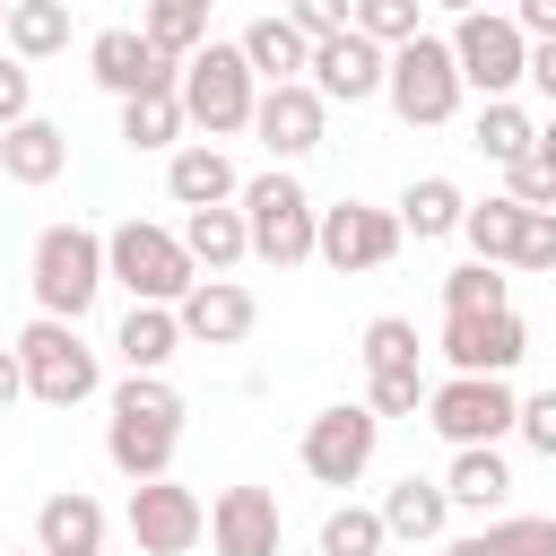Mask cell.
Wrapping results in <instances>:
<instances>
[{"mask_svg": "<svg viewBox=\"0 0 556 556\" xmlns=\"http://www.w3.org/2000/svg\"><path fill=\"white\" fill-rule=\"evenodd\" d=\"M104 460L139 486V478H165L174 469V443H182V391L165 374H122L113 400H104Z\"/></svg>", "mask_w": 556, "mask_h": 556, "instance_id": "cell-1", "label": "cell"}, {"mask_svg": "<svg viewBox=\"0 0 556 556\" xmlns=\"http://www.w3.org/2000/svg\"><path fill=\"white\" fill-rule=\"evenodd\" d=\"M26 287H35V313L87 321V304L113 287V269H104V235H96V226H78V217L43 226V235H35V252H26Z\"/></svg>", "mask_w": 556, "mask_h": 556, "instance_id": "cell-2", "label": "cell"}, {"mask_svg": "<svg viewBox=\"0 0 556 556\" xmlns=\"http://www.w3.org/2000/svg\"><path fill=\"white\" fill-rule=\"evenodd\" d=\"M104 269H113V287H130V304H182L200 287L182 226H156V217H122L104 235Z\"/></svg>", "mask_w": 556, "mask_h": 556, "instance_id": "cell-3", "label": "cell"}, {"mask_svg": "<svg viewBox=\"0 0 556 556\" xmlns=\"http://www.w3.org/2000/svg\"><path fill=\"white\" fill-rule=\"evenodd\" d=\"M174 96H182V113H191V130H200V139H235V130H252L261 78H252L243 43H217V35H208V43H200V52L182 61Z\"/></svg>", "mask_w": 556, "mask_h": 556, "instance_id": "cell-4", "label": "cell"}, {"mask_svg": "<svg viewBox=\"0 0 556 556\" xmlns=\"http://www.w3.org/2000/svg\"><path fill=\"white\" fill-rule=\"evenodd\" d=\"M235 208H243V226H252V261H269V269L313 261V243H321V208H313V191H304L287 165L252 174V182L235 191Z\"/></svg>", "mask_w": 556, "mask_h": 556, "instance_id": "cell-5", "label": "cell"}, {"mask_svg": "<svg viewBox=\"0 0 556 556\" xmlns=\"http://www.w3.org/2000/svg\"><path fill=\"white\" fill-rule=\"evenodd\" d=\"M17 365H26V400H43V408H78V400L104 391L96 348H87L78 321H61V313H35V321L17 330Z\"/></svg>", "mask_w": 556, "mask_h": 556, "instance_id": "cell-6", "label": "cell"}, {"mask_svg": "<svg viewBox=\"0 0 556 556\" xmlns=\"http://www.w3.org/2000/svg\"><path fill=\"white\" fill-rule=\"evenodd\" d=\"M460 96H469V78H460V61H452V35H408V43L391 52L382 104H391L408 130H434V122H452V113H460Z\"/></svg>", "mask_w": 556, "mask_h": 556, "instance_id": "cell-7", "label": "cell"}, {"mask_svg": "<svg viewBox=\"0 0 556 556\" xmlns=\"http://www.w3.org/2000/svg\"><path fill=\"white\" fill-rule=\"evenodd\" d=\"M426 426L460 452V443H504L513 426H521V391H513V374H443L434 391H426Z\"/></svg>", "mask_w": 556, "mask_h": 556, "instance_id": "cell-8", "label": "cell"}, {"mask_svg": "<svg viewBox=\"0 0 556 556\" xmlns=\"http://www.w3.org/2000/svg\"><path fill=\"white\" fill-rule=\"evenodd\" d=\"M374 452H382L374 400H330V408H313V417H304V443H295V460H304L313 486H356V478L374 469Z\"/></svg>", "mask_w": 556, "mask_h": 556, "instance_id": "cell-9", "label": "cell"}, {"mask_svg": "<svg viewBox=\"0 0 556 556\" xmlns=\"http://www.w3.org/2000/svg\"><path fill=\"white\" fill-rule=\"evenodd\" d=\"M452 61L478 96H513L530 78V35L513 9H469V17H452Z\"/></svg>", "mask_w": 556, "mask_h": 556, "instance_id": "cell-10", "label": "cell"}, {"mask_svg": "<svg viewBox=\"0 0 556 556\" xmlns=\"http://www.w3.org/2000/svg\"><path fill=\"white\" fill-rule=\"evenodd\" d=\"M400 243H408L400 208L339 200V208H321V243H313V261H330L339 278H365V269H391V261H400Z\"/></svg>", "mask_w": 556, "mask_h": 556, "instance_id": "cell-11", "label": "cell"}, {"mask_svg": "<svg viewBox=\"0 0 556 556\" xmlns=\"http://www.w3.org/2000/svg\"><path fill=\"white\" fill-rule=\"evenodd\" d=\"M122 521H130L139 556H191V547L208 539V504H200L191 486H174V469H165V478H139L130 504H122Z\"/></svg>", "mask_w": 556, "mask_h": 556, "instance_id": "cell-12", "label": "cell"}, {"mask_svg": "<svg viewBox=\"0 0 556 556\" xmlns=\"http://www.w3.org/2000/svg\"><path fill=\"white\" fill-rule=\"evenodd\" d=\"M252 139H261L278 165L313 156V148L330 139V96H321L313 78H278V87H261V104H252Z\"/></svg>", "mask_w": 556, "mask_h": 556, "instance_id": "cell-13", "label": "cell"}, {"mask_svg": "<svg viewBox=\"0 0 556 556\" xmlns=\"http://www.w3.org/2000/svg\"><path fill=\"white\" fill-rule=\"evenodd\" d=\"M530 356V321L513 304L495 313H443V365L452 374H513Z\"/></svg>", "mask_w": 556, "mask_h": 556, "instance_id": "cell-14", "label": "cell"}, {"mask_svg": "<svg viewBox=\"0 0 556 556\" xmlns=\"http://www.w3.org/2000/svg\"><path fill=\"white\" fill-rule=\"evenodd\" d=\"M87 78H96L104 96H148V87H174L182 61H174L165 43H148V26H104V35L87 43Z\"/></svg>", "mask_w": 556, "mask_h": 556, "instance_id": "cell-15", "label": "cell"}, {"mask_svg": "<svg viewBox=\"0 0 556 556\" xmlns=\"http://www.w3.org/2000/svg\"><path fill=\"white\" fill-rule=\"evenodd\" d=\"M330 104H374L382 96V78H391V43H374V35H356V26H339V35H321L313 43V70H304Z\"/></svg>", "mask_w": 556, "mask_h": 556, "instance_id": "cell-16", "label": "cell"}, {"mask_svg": "<svg viewBox=\"0 0 556 556\" xmlns=\"http://www.w3.org/2000/svg\"><path fill=\"white\" fill-rule=\"evenodd\" d=\"M208 547H217V556H278V547H287L278 495H269V486H217V504H208Z\"/></svg>", "mask_w": 556, "mask_h": 556, "instance_id": "cell-17", "label": "cell"}, {"mask_svg": "<svg viewBox=\"0 0 556 556\" xmlns=\"http://www.w3.org/2000/svg\"><path fill=\"white\" fill-rule=\"evenodd\" d=\"M174 313H182V339H191V348H243L252 321H261V295H252L243 278H200Z\"/></svg>", "mask_w": 556, "mask_h": 556, "instance_id": "cell-18", "label": "cell"}, {"mask_svg": "<svg viewBox=\"0 0 556 556\" xmlns=\"http://www.w3.org/2000/svg\"><path fill=\"white\" fill-rule=\"evenodd\" d=\"M243 191V174H235V156L217 148V139H182L174 156H165V200L174 208H217V200H235Z\"/></svg>", "mask_w": 556, "mask_h": 556, "instance_id": "cell-19", "label": "cell"}, {"mask_svg": "<svg viewBox=\"0 0 556 556\" xmlns=\"http://www.w3.org/2000/svg\"><path fill=\"white\" fill-rule=\"evenodd\" d=\"M61 165H70V130H61V122L26 113V122H9V130H0V174H9L17 191L61 182Z\"/></svg>", "mask_w": 556, "mask_h": 556, "instance_id": "cell-20", "label": "cell"}, {"mask_svg": "<svg viewBox=\"0 0 556 556\" xmlns=\"http://www.w3.org/2000/svg\"><path fill=\"white\" fill-rule=\"evenodd\" d=\"M182 348H191V339H182V313H174V304H130V313H122V330H113L122 374H165Z\"/></svg>", "mask_w": 556, "mask_h": 556, "instance_id": "cell-21", "label": "cell"}, {"mask_svg": "<svg viewBox=\"0 0 556 556\" xmlns=\"http://www.w3.org/2000/svg\"><path fill=\"white\" fill-rule=\"evenodd\" d=\"M443 495H452V513H504V504H513V460H504V443H460L452 469H443Z\"/></svg>", "mask_w": 556, "mask_h": 556, "instance_id": "cell-22", "label": "cell"}, {"mask_svg": "<svg viewBox=\"0 0 556 556\" xmlns=\"http://www.w3.org/2000/svg\"><path fill=\"white\" fill-rule=\"evenodd\" d=\"M35 547H43V556H87V547H104V504H96L87 486H52V495L35 504Z\"/></svg>", "mask_w": 556, "mask_h": 556, "instance_id": "cell-23", "label": "cell"}, {"mask_svg": "<svg viewBox=\"0 0 556 556\" xmlns=\"http://www.w3.org/2000/svg\"><path fill=\"white\" fill-rule=\"evenodd\" d=\"M235 43H243V61H252V78H261V87H278V78H304V70H313V35H304L287 9L252 17Z\"/></svg>", "mask_w": 556, "mask_h": 556, "instance_id": "cell-24", "label": "cell"}, {"mask_svg": "<svg viewBox=\"0 0 556 556\" xmlns=\"http://www.w3.org/2000/svg\"><path fill=\"white\" fill-rule=\"evenodd\" d=\"M382 530H391L400 547L443 539V530H452V495H443V478H400V486H382Z\"/></svg>", "mask_w": 556, "mask_h": 556, "instance_id": "cell-25", "label": "cell"}, {"mask_svg": "<svg viewBox=\"0 0 556 556\" xmlns=\"http://www.w3.org/2000/svg\"><path fill=\"white\" fill-rule=\"evenodd\" d=\"M182 243H191V261H200L208 278H226L235 261H252V226H243L235 200H217V208H182Z\"/></svg>", "mask_w": 556, "mask_h": 556, "instance_id": "cell-26", "label": "cell"}, {"mask_svg": "<svg viewBox=\"0 0 556 556\" xmlns=\"http://www.w3.org/2000/svg\"><path fill=\"white\" fill-rule=\"evenodd\" d=\"M460 217H469V191H460L452 174H417V182L400 191V226H408L417 243H434V235H460Z\"/></svg>", "mask_w": 556, "mask_h": 556, "instance_id": "cell-27", "label": "cell"}, {"mask_svg": "<svg viewBox=\"0 0 556 556\" xmlns=\"http://www.w3.org/2000/svg\"><path fill=\"white\" fill-rule=\"evenodd\" d=\"M182 130H191V113H182V96L174 87H148V96H122V139L148 156V148H182Z\"/></svg>", "mask_w": 556, "mask_h": 556, "instance_id": "cell-28", "label": "cell"}, {"mask_svg": "<svg viewBox=\"0 0 556 556\" xmlns=\"http://www.w3.org/2000/svg\"><path fill=\"white\" fill-rule=\"evenodd\" d=\"M17 61H52L70 52V0H9V35H0Z\"/></svg>", "mask_w": 556, "mask_h": 556, "instance_id": "cell-29", "label": "cell"}, {"mask_svg": "<svg viewBox=\"0 0 556 556\" xmlns=\"http://www.w3.org/2000/svg\"><path fill=\"white\" fill-rule=\"evenodd\" d=\"M208 17H217V0H139L148 43H165L174 61H191V52L208 43Z\"/></svg>", "mask_w": 556, "mask_h": 556, "instance_id": "cell-30", "label": "cell"}, {"mask_svg": "<svg viewBox=\"0 0 556 556\" xmlns=\"http://www.w3.org/2000/svg\"><path fill=\"white\" fill-rule=\"evenodd\" d=\"M521 217H530V208H521L513 191H495V200H469V217H460V235H469V252H478V261H504V269H513V243H521Z\"/></svg>", "mask_w": 556, "mask_h": 556, "instance_id": "cell-31", "label": "cell"}, {"mask_svg": "<svg viewBox=\"0 0 556 556\" xmlns=\"http://www.w3.org/2000/svg\"><path fill=\"white\" fill-rule=\"evenodd\" d=\"M469 139H478V148H486L495 165H513V156H530V148H539V122H530V113H521L513 96H486V104H478V130H469Z\"/></svg>", "mask_w": 556, "mask_h": 556, "instance_id": "cell-32", "label": "cell"}, {"mask_svg": "<svg viewBox=\"0 0 556 556\" xmlns=\"http://www.w3.org/2000/svg\"><path fill=\"white\" fill-rule=\"evenodd\" d=\"M495 304H513V287H504V261H460V269H443V313H495Z\"/></svg>", "mask_w": 556, "mask_h": 556, "instance_id": "cell-33", "label": "cell"}, {"mask_svg": "<svg viewBox=\"0 0 556 556\" xmlns=\"http://www.w3.org/2000/svg\"><path fill=\"white\" fill-rule=\"evenodd\" d=\"M391 530H382V504H339L321 521V556H382Z\"/></svg>", "mask_w": 556, "mask_h": 556, "instance_id": "cell-34", "label": "cell"}, {"mask_svg": "<svg viewBox=\"0 0 556 556\" xmlns=\"http://www.w3.org/2000/svg\"><path fill=\"white\" fill-rule=\"evenodd\" d=\"M478 547L486 556H556V521L547 513H486Z\"/></svg>", "mask_w": 556, "mask_h": 556, "instance_id": "cell-35", "label": "cell"}, {"mask_svg": "<svg viewBox=\"0 0 556 556\" xmlns=\"http://www.w3.org/2000/svg\"><path fill=\"white\" fill-rule=\"evenodd\" d=\"M356 356H365V374L417 365V321H400V313H374V321L356 330Z\"/></svg>", "mask_w": 556, "mask_h": 556, "instance_id": "cell-36", "label": "cell"}, {"mask_svg": "<svg viewBox=\"0 0 556 556\" xmlns=\"http://www.w3.org/2000/svg\"><path fill=\"white\" fill-rule=\"evenodd\" d=\"M356 35H374V43H408V35H426V0H356Z\"/></svg>", "mask_w": 556, "mask_h": 556, "instance_id": "cell-37", "label": "cell"}, {"mask_svg": "<svg viewBox=\"0 0 556 556\" xmlns=\"http://www.w3.org/2000/svg\"><path fill=\"white\" fill-rule=\"evenodd\" d=\"M426 391H434V382H426L417 365H391V374H365V400H374V417H417V408H426Z\"/></svg>", "mask_w": 556, "mask_h": 556, "instance_id": "cell-38", "label": "cell"}, {"mask_svg": "<svg viewBox=\"0 0 556 556\" xmlns=\"http://www.w3.org/2000/svg\"><path fill=\"white\" fill-rule=\"evenodd\" d=\"M504 191H513L521 208H556V156H547V148L513 156V165H504Z\"/></svg>", "mask_w": 556, "mask_h": 556, "instance_id": "cell-39", "label": "cell"}, {"mask_svg": "<svg viewBox=\"0 0 556 556\" xmlns=\"http://www.w3.org/2000/svg\"><path fill=\"white\" fill-rule=\"evenodd\" d=\"M513 269H530V278H547V269H556V208H530V217H521Z\"/></svg>", "mask_w": 556, "mask_h": 556, "instance_id": "cell-40", "label": "cell"}, {"mask_svg": "<svg viewBox=\"0 0 556 556\" xmlns=\"http://www.w3.org/2000/svg\"><path fill=\"white\" fill-rule=\"evenodd\" d=\"M513 434H521L539 460H556V382H547V391H521V426H513Z\"/></svg>", "mask_w": 556, "mask_h": 556, "instance_id": "cell-41", "label": "cell"}, {"mask_svg": "<svg viewBox=\"0 0 556 556\" xmlns=\"http://www.w3.org/2000/svg\"><path fill=\"white\" fill-rule=\"evenodd\" d=\"M26 113H35V61L0 52V130H9V122H26Z\"/></svg>", "mask_w": 556, "mask_h": 556, "instance_id": "cell-42", "label": "cell"}, {"mask_svg": "<svg viewBox=\"0 0 556 556\" xmlns=\"http://www.w3.org/2000/svg\"><path fill=\"white\" fill-rule=\"evenodd\" d=\"M287 17L321 43V35H339V26H356V0H287Z\"/></svg>", "mask_w": 556, "mask_h": 556, "instance_id": "cell-43", "label": "cell"}, {"mask_svg": "<svg viewBox=\"0 0 556 556\" xmlns=\"http://www.w3.org/2000/svg\"><path fill=\"white\" fill-rule=\"evenodd\" d=\"M513 17H521L530 43H556V0H513Z\"/></svg>", "mask_w": 556, "mask_h": 556, "instance_id": "cell-44", "label": "cell"}, {"mask_svg": "<svg viewBox=\"0 0 556 556\" xmlns=\"http://www.w3.org/2000/svg\"><path fill=\"white\" fill-rule=\"evenodd\" d=\"M530 87L556 104V43H530Z\"/></svg>", "mask_w": 556, "mask_h": 556, "instance_id": "cell-45", "label": "cell"}, {"mask_svg": "<svg viewBox=\"0 0 556 556\" xmlns=\"http://www.w3.org/2000/svg\"><path fill=\"white\" fill-rule=\"evenodd\" d=\"M9 400H26V365H17V348H0V408Z\"/></svg>", "mask_w": 556, "mask_h": 556, "instance_id": "cell-46", "label": "cell"}, {"mask_svg": "<svg viewBox=\"0 0 556 556\" xmlns=\"http://www.w3.org/2000/svg\"><path fill=\"white\" fill-rule=\"evenodd\" d=\"M443 556H486V547H478V530H469V539H443Z\"/></svg>", "mask_w": 556, "mask_h": 556, "instance_id": "cell-47", "label": "cell"}, {"mask_svg": "<svg viewBox=\"0 0 556 556\" xmlns=\"http://www.w3.org/2000/svg\"><path fill=\"white\" fill-rule=\"evenodd\" d=\"M426 9H452V17H469V9H486V0H426Z\"/></svg>", "mask_w": 556, "mask_h": 556, "instance_id": "cell-48", "label": "cell"}, {"mask_svg": "<svg viewBox=\"0 0 556 556\" xmlns=\"http://www.w3.org/2000/svg\"><path fill=\"white\" fill-rule=\"evenodd\" d=\"M539 148H547V156H556V122H547V130H539Z\"/></svg>", "mask_w": 556, "mask_h": 556, "instance_id": "cell-49", "label": "cell"}, {"mask_svg": "<svg viewBox=\"0 0 556 556\" xmlns=\"http://www.w3.org/2000/svg\"><path fill=\"white\" fill-rule=\"evenodd\" d=\"M0 556H43V547H0Z\"/></svg>", "mask_w": 556, "mask_h": 556, "instance_id": "cell-50", "label": "cell"}, {"mask_svg": "<svg viewBox=\"0 0 556 556\" xmlns=\"http://www.w3.org/2000/svg\"><path fill=\"white\" fill-rule=\"evenodd\" d=\"M0 35H9V0H0Z\"/></svg>", "mask_w": 556, "mask_h": 556, "instance_id": "cell-51", "label": "cell"}, {"mask_svg": "<svg viewBox=\"0 0 556 556\" xmlns=\"http://www.w3.org/2000/svg\"><path fill=\"white\" fill-rule=\"evenodd\" d=\"M87 556H104V547H87Z\"/></svg>", "mask_w": 556, "mask_h": 556, "instance_id": "cell-52", "label": "cell"}, {"mask_svg": "<svg viewBox=\"0 0 556 556\" xmlns=\"http://www.w3.org/2000/svg\"><path fill=\"white\" fill-rule=\"evenodd\" d=\"M0 547H9V539H0Z\"/></svg>", "mask_w": 556, "mask_h": 556, "instance_id": "cell-53", "label": "cell"}]
</instances>
